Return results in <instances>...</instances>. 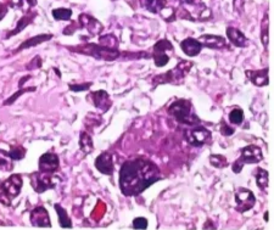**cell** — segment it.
Returning a JSON list of instances; mask_svg holds the SVG:
<instances>
[{"mask_svg":"<svg viewBox=\"0 0 274 230\" xmlns=\"http://www.w3.org/2000/svg\"><path fill=\"white\" fill-rule=\"evenodd\" d=\"M160 168L150 160H129L122 164L120 171V189L125 196H138L152 184L161 181Z\"/></svg>","mask_w":274,"mask_h":230,"instance_id":"6da1fadb","label":"cell"},{"mask_svg":"<svg viewBox=\"0 0 274 230\" xmlns=\"http://www.w3.org/2000/svg\"><path fill=\"white\" fill-rule=\"evenodd\" d=\"M192 61H180L175 68L170 69L166 73L157 74L152 78V85H161V84H182L184 82L185 77L190 72L193 67Z\"/></svg>","mask_w":274,"mask_h":230,"instance_id":"7a4b0ae2","label":"cell"},{"mask_svg":"<svg viewBox=\"0 0 274 230\" xmlns=\"http://www.w3.org/2000/svg\"><path fill=\"white\" fill-rule=\"evenodd\" d=\"M168 114L177 119L179 123L187 124V126H197L200 119L193 112V105L189 100L178 99L170 105Z\"/></svg>","mask_w":274,"mask_h":230,"instance_id":"3957f363","label":"cell"},{"mask_svg":"<svg viewBox=\"0 0 274 230\" xmlns=\"http://www.w3.org/2000/svg\"><path fill=\"white\" fill-rule=\"evenodd\" d=\"M68 49L71 51L80 52V54L95 57L97 60H104V61H115L120 57L118 49H110V48L101 47L100 44H94V43L76 45V47H70Z\"/></svg>","mask_w":274,"mask_h":230,"instance_id":"277c9868","label":"cell"},{"mask_svg":"<svg viewBox=\"0 0 274 230\" xmlns=\"http://www.w3.org/2000/svg\"><path fill=\"white\" fill-rule=\"evenodd\" d=\"M180 17L189 21H197L206 18L210 15L207 6L201 0H180Z\"/></svg>","mask_w":274,"mask_h":230,"instance_id":"5b68a950","label":"cell"},{"mask_svg":"<svg viewBox=\"0 0 274 230\" xmlns=\"http://www.w3.org/2000/svg\"><path fill=\"white\" fill-rule=\"evenodd\" d=\"M262 160H263V153H262L261 148L256 145L245 146L240 150L239 159L233 164L232 169L234 173H240L245 164H258Z\"/></svg>","mask_w":274,"mask_h":230,"instance_id":"8992f818","label":"cell"},{"mask_svg":"<svg viewBox=\"0 0 274 230\" xmlns=\"http://www.w3.org/2000/svg\"><path fill=\"white\" fill-rule=\"evenodd\" d=\"M184 138L187 139L190 145L201 148V146L206 145L211 141L212 134L205 127L192 126V128H188L184 131Z\"/></svg>","mask_w":274,"mask_h":230,"instance_id":"52a82bcc","label":"cell"},{"mask_svg":"<svg viewBox=\"0 0 274 230\" xmlns=\"http://www.w3.org/2000/svg\"><path fill=\"white\" fill-rule=\"evenodd\" d=\"M54 173H44V172H35L31 174V185L34 189L35 193L42 194L49 189L55 188Z\"/></svg>","mask_w":274,"mask_h":230,"instance_id":"ba28073f","label":"cell"},{"mask_svg":"<svg viewBox=\"0 0 274 230\" xmlns=\"http://www.w3.org/2000/svg\"><path fill=\"white\" fill-rule=\"evenodd\" d=\"M235 202H237V207L235 210L240 213H245L254 208L255 203H256V198H255L254 193L249 189L239 188L235 193Z\"/></svg>","mask_w":274,"mask_h":230,"instance_id":"9c48e42d","label":"cell"},{"mask_svg":"<svg viewBox=\"0 0 274 230\" xmlns=\"http://www.w3.org/2000/svg\"><path fill=\"white\" fill-rule=\"evenodd\" d=\"M38 166H39V172L55 173L59 169V166H60V160H59V156L56 153L47 152L40 156Z\"/></svg>","mask_w":274,"mask_h":230,"instance_id":"30bf717a","label":"cell"},{"mask_svg":"<svg viewBox=\"0 0 274 230\" xmlns=\"http://www.w3.org/2000/svg\"><path fill=\"white\" fill-rule=\"evenodd\" d=\"M90 101L93 102L95 107L99 111H101L102 114L109 111L113 106V100L110 98V95L107 94V92L105 90H97V92H92L89 94Z\"/></svg>","mask_w":274,"mask_h":230,"instance_id":"8fae6325","label":"cell"},{"mask_svg":"<svg viewBox=\"0 0 274 230\" xmlns=\"http://www.w3.org/2000/svg\"><path fill=\"white\" fill-rule=\"evenodd\" d=\"M23 181L22 177L20 174H13V176L9 177L6 181H3V188L5 190L6 195L13 200V198L17 197L21 193V189H22Z\"/></svg>","mask_w":274,"mask_h":230,"instance_id":"7c38bea8","label":"cell"},{"mask_svg":"<svg viewBox=\"0 0 274 230\" xmlns=\"http://www.w3.org/2000/svg\"><path fill=\"white\" fill-rule=\"evenodd\" d=\"M78 25H80L81 28L87 30L90 35L100 34L102 32V30H104V26L101 25V22L93 17V16L88 15V14L80 15V17H78Z\"/></svg>","mask_w":274,"mask_h":230,"instance_id":"4fadbf2b","label":"cell"},{"mask_svg":"<svg viewBox=\"0 0 274 230\" xmlns=\"http://www.w3.org/2000/svg\"><path fill=\"white\" fill-rule=\"evenodd\" d=\"M31 223L33 227L35 228H50L51 227V222H50V217L48 211L45 210L43 206H38L34 210L31 212Z\"/></svg>","mask_w":274,"mask_h":230,"instance_id":"5bb4252c","label":"cell"},{"mask_svg":"<svg viewBox=\"0 0 274 230\" xmlns=\"http://www.w3.org/2000/svg\"><path fill=\"white\" fill-rule=\"evenodd\" d=\"M269 69L268 67L262 69H246L245 74L250 82L256 87H266L269 84Z\"/></svg>","mask_w":274,"mask_h":230,"instance_id":"9a60e30c","label":"cell"},{"mask_svg":"<svg viewBox=\"0 0 274 230\" xmlns=\"http://www.w3.org/2000/svg\"><path fill=\"white\" fill-rule=\"evenodd\" d=\"M95 168L100 172V173L105 174V176H111L113 173V155L107 151L102 152L97 159L95 160Z\"/></svg>","mask_w":274,"mask_h":230,"instance_id":"2e32d148","label":"cell"},{"mask_svg":"<svg viewBox=\"0 0 274 230\" xmlns=\"http://www.w3.org/2000/svg\"><path fill=\"white\" fill-rule=\"evenodd\" d=\"M199 42L201 43L202 47L213 50H221L227 47V42H226L225 38L221 37V35L202 34L201 37L199 38Z\"/></svg>","mask_w":274,"mask_h":230,"instance_id":"e0dca14e","label":"cell"},{"mask_svg":"<svg viewBox=\"0 0 274 230\" xmlns=\"http://www.w3.org/2000/svg\"><path fill=\"white\" fill-rule=\"evenodd\" d=\"M202 48L204 47L199 42V39H194V38H187L183 42H180V49L189 57L197 56L201 52Z\"/></svg>","mask_w":274,"mask_h":230,"instance_id":"ac0fdd59","label":"cell"},{"mask_svg":"<svg viewBox=\"0 0 274 230\" xmlns=\"http://www.w3.org/2000/svg\"><path fill=\"white\" fill-rule=\"evenodd\" d=\"M227 37L230 40L233 45L238 48H244L247 45V39L245 37L244 33L240 30L234 27H228L227 28Z\"/></svg>","mask_w":274,"mask_h":230,"instance_id":"d6986e66","label":"cell"},{"mask_svg":"<svg viewBox=\"0 0 274 230\" xmlns=\"http://www.w3.org/2000/svg\"><path fill=\"white\" fill-rule=\"evenodd\" d=\"M51 38L52 34H39V35H35V37L33 38H30V39L25 40V42H23L22 44L15 50V51H14V54H17V52L22 51V50L25 49H31V48L33 47H37V45L42 44V43L48 42V40H50Z\"/></svg>","mask_w":274,"mask_h":230,"instance_id":"ffe728a7","label":"cell"},{"mask_svg":"<svg viewBox=\"0 0 274 230\" xmlns=\"http://www.w3.org/2000/svg\"><path fill=\"white\" fill-rule=\"evenodd\" d=\"M35 16H37V13H32V11H30L28 14H26V15L23 16L20 21H18L17 25H16V27H15V30L11 31V32H9L8 34H6V37H5L6 39H9V38L13 37V35H16V34H18V33L22 32V31L25 30V28L27 27L30 23L33 22V20H34Z\"/></svg>","mask_w":274,"mask_h":230,"instance_id":"44dd1931","label":"cell"},{"mask_svg":"<svg viewBox=\"0 0 274 230\" xmlns=\"http://www.w3.org/2000/svg\"><path fill=\"white\" fill-rule=\"evenodd\" d=\"M54 208L55 211H56V213H58L60 227L66 228V229H67V228H72V220H71V218L68 217L67 211H66L63 206L59 205V203H55Z\"/></svg>","mask_w":274,"mask_h":230,"instance_id":"7402d4cb","label":"cell"},{"mask_svg":"<svg viewBox=\"0 0 274 230\" xmlns=\"http://www.w3.org/2000/svg\"><path fill=\"white\" fill-rule=\"evenodd\" d=\"M80 148L85 155L92 153L94 151V144H93V139L90 136V134H88L87 131H82L80 135Z\"/></svg>","mask_w":274,"mask_h":230,"instance_id":"603a6c76","label":"cell"},{"mask_svg":"<svg viewBox=\"0 0 274 230\" xmlns=\"http://www.w3.org/2000/svg\"><path fill=\"white\" fill-rule=\"evenodd\" d=\"M255 178H256V184L259 188V190L267 193L268 190V172L263 168H257L256 174H255Z\"/></svg>","mask_w":274,"mask_h":230,"instance_id":"cb8c5ba5","label":"cell"},{"mask_svg":"<svg viewBox=\"0 0 274 230\" xmlns=\"http://www.w3.org/2000/svg\"><path fill=\"white\" fill-rule=\"evenodd\" d=\"M261 43L264 49L267 50L269 43V17L268 13L264 14V17L261 22Z\"/></svg>","mask_w":274,"mask_h":230,"instance_id":"d4e9b609","label":"cell"},{"mask_svg":"<svg viewBox=\"0 0 274 230\" xmlns=\"http://www.w3.org/2000/svg\"><path fill=\"white\" fill-rule=\"evenodd\" d=\"M167 5L166 0H145V8L152 14H160Z\"/></svg>","mask_w":274,"mask_h":230,"instance_id":"484cf974","label":"cell"},{"mask_svg":"<svg viewBox=\"0 0 274 230\" xmlns=\"http://www.w3.org/2000/svg\"><path fill=\"white\" fill-rule=\"evenodd\" d=\"M14 164L13 160L9 156L8 151L0 150V171L3 172H10L13 171Z\"/></svg>","mask_w":274,"mask_h":230,"instance_id":"4316f807","label":"cell"},{"mask_svg":"<svg viewBox=\"0 0 274 230\" xmlns=\"http://www.w3.org/2000/svg\"><path fill=\"white\" fill-rule=\"evenodd\" d=\"M167 51H173L172 43L168 39H161L154 45V54H167Z\"/></svg>","mask_w":274,"mask_h":230,"instance_id":"83f0119b","label":"cell"},{"mask_svg":"<svg viewBox=\"0 0 274 230\" xmlns=\"http://www.w3.org/2000/svg\"><path fill=\"white\" fill-rule=\"evenodd\" d=\"M9 156L13 161H20V160H23L27 153V150H26L23 146L16 145V146H11L10 150L8 151Z\"/></svg>","mask_w":274,"mask_h":230,"instance_id":"f1b7e54d","label":"cell"},{"mask_svg":"<svg viewBox=\"0 0 274 230\" xmlns=\"http://www.w3.org/2000/svg\"><path fill=\"white\" fill-rule=\"evenodd\" d=\"M99 44L101 45V47L110 48V49H117L118 40L113 34H107V35H102V37H100Z\"/></svg>","mask_w":274,"mask_h":230,"instance_id":"f546056e","label":"cell"},{"mask_svg":"<svg viewBox=\"0 0 274 230\" xmlns=\"http://www.w3.org/2000/svg\"><path fill=\"white\" fill-rule=\"evenodd\" d=\"M72 16V10L71 9H54L52 10V17L56 21H68Z\"/></svg>","mask_w":274,"mask_h":230,"instance_id":"4dcf8cb0","label":"cell"},{"mask_svg":"<svg viewBox=\"0 0 274 230\" xmlns=\"http://www.w3.org/2000/svg\"><path fill=\"white\" fill-rule=\"evenodd\" d=\"M229 122L234 126H239L244 122V112L242 109L237 107V109H233L229 112Z\"/></svg>","mask_w":274,"mask_h":230,"instance_id":"1f68e13d","label":"cell"},{"mask_svg":"<svg viewBox=\"0 0 274 230\" xmlns=\"http://www.w3.org/2000/svg\"><path fill=\"white\" fill-rule=\"evenodd\" d=\"M210 164L216 168H226L228 166V161L223 155H211Z\"/></svg>","mask_w":274,"mask_h":230,"instance_id":"d6a6232c","label":"cell"},{"mask_svg":"<svg viewBox=\"0 0 274 230\" xmlns=\"http://www.w3.org/2000/svg\"><path fill=\"white\" fill-rule=\"evenodd\" d=\"M28 92H35V87H31V88H21L20 87V89H18L15 94H13L8 100L4 101V106H9V105L14 104V102H15L16 100L21 97V95H23L25 93H28Z\"/></svg>","mask_w":274,"mask_h":230,"instance_id":"836d02e7","label":"cell"},{"mask_svg":"<svg viewBox=\"0 0 274 230\" xmlns=\"http://www.w3.org/2000/svg\"><path fill=\"white\" fill-rule=\"evenodd\" d=\"M154 62L157 67H163L170 62V56L167 54H154Z\"/></svg>","mask_w":274,"mask_h":230,"instance_id":"e575fe53","label":"cell"},{"mask_svg":"<svg viewBox=\"0 0 274 230\" xmlns=\"http://www.w3.org/2000/svg\"><path fill=\"white\" fill-rule=\"evenodd\" d=\"M92 85V82H88L83 83V84H68V88H70V90H72V92H85V90L89 89Z\"/></svg>","mask_w":274,"mask_h":230,"instance_id":"d590c367","label":"cell"},{"mask_svg":"<svg viewBox=\"0 0 274 230\" xmlns=\"http://www.w3.org/2000/svg\"><path fill=\"white\" fill-rule=\"evenodd\" d=\"M219 131H221V134L222 135H225V136H230L232 134H234V131H235V129L234 128H232V127H229L228 126L226 122H221V127H219Z\"/></svg>","mask_w":274,"mask_h":230,"instance_id":"8d00e7d4","label":"cell"},{"mask_svg":"<svg viewBox=\"0 0 274 230\" xmlns=\"http://www.w3.org/2000/svg\"><path fill=\"white\" fill-rule=\"evenodd\" d=\"M133 228L134 229H146L147 220L144 217H138L133 220Z\"/></svg>","mask_w":274,"mask_h":230,"instance_id":"74e56055","label":"cell"},{"mask_svg":"<svg viewBox=\"0 0 274 230\" xmlns=\"http://www.w3.org/2000/svg\"><path fill=\"white\" fill-rule=\"evenodd\" d=\"M0 202L3 203L4 206H10L11 205V198L6 195L5 190L3 188V183L0 181Z\"/></svg>","mask_w":274,"mask_h":230,"instance_id":"f35d334b","label":"cell"},{"mask_svg":"<svg viewBox=\"0 0 274 230\" xmlns=\"http://www.w3.org/2000/svg\"><path fill=\"white\" fill-rule=\"evenodd\" d=\"M244 5H245V0H233V9L237 14L242 15V11H244Z\"/></svg>","mask_w":274,"mask_h":230,"instance_id":"ab89813d","label":"cell"},{"mask_svg":"<svg viewBox=\"0 0 274 230\" xmlns=\"http://www.w3.org/2000/svg\"><path fill=\"white\" fill-rule=\"evenodd\" d=\"M40 66H42V59H40V56H35L34 59H33L32 61H31L30 64L26 66V68H27V69H35V68H39Z\"/></svg>","mask_w":274,"mask_h":230,"instance_id":"60d3db41","label":"cell"},{"mask_svg":"<svg viewBox=\"0 0 274 230\" xmlns=\"http://www.w3.org/2000/svg\"><path fill=\"white\" fill-rule=\"evenodd\" d=\"M6 3L10 8L14 9H20L23 6V1L22 0H6Z\"/></svg>","mask_w":274,"mask_h":230,"instance_id":"b9f144b4","label":"cell"},{"mask_svg":"<svg viewBox=\"0 0 274 230\" xmlns=\"http://www.w3.org/2000/svg\"><path fill=\"white\" fill-rule=\"evenodd\" d=\"M78 27H80V25H78V23L72 22V25L65 28V31H64V34H66V35L72 34V33H75L76 30H78Z\"/></svg>","mask_w":274,"mask_h":230,"instance_id":"7bdbcfd3","label":"cell"},{"mask_svg":"<svg viewBox=\"0 0 274 230\" xmlns=\"http://www.w3.org/2000/svg\"><path fill=\"white\" fill-rule=\"evenodd\" d=\"M6 14H8V5H6V4L0 3V21L5 17Z\"/></svg>","mask_w":274,"mask_h":230,"instance_id":"ee69618b","label":"cell"},{"mask_svg":"<svg viewBox=\"0 0 274 230\" xmlns=\"http://www.w3.org/2000/svg\"><path fill=\"white\" fill-rule=\"evenodd\" d=\"M27 3L31 8H33V6L37 5V0H27Z\"/></svg>","mask_w":274,"mask_h":230,"instance_id":"f6af8a7d","label":"cell"},{"mask_svg":"<svg viewBox=\"0 0 274 230\" xmlns=\"http://www.w3.org/2000/svg\"><path fill=\"white\" fill-rule=\"evenodd\" d=\"M264 220H266V222H268V211L264 213Z\"/></svg>","mask_w":274,"mask_h":230,"instance_id":"bcb514c9","label":"cell"}]
</instances>
